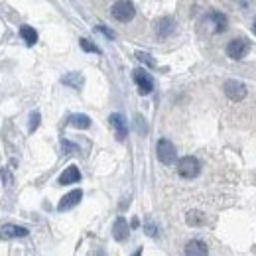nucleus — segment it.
I'll list each match as a JSON object with an SVG mask.
<instances>
[{
    "label": "nucleus",
    "mask_w": 256,
    "mask_h": 256,
    "mask_svg": "<svg viewBox=\"0 0 256 256\" xmlns=\"http://www.w3.org/2000/svg\"><path fill=\"white\" fill-rule=\"evenodd\" d=\"M156 154H158V160L164 164V166H170V164H173L175 162V158H177V152H175V146L170 142V140H166V138H162V140H158V146H156Z\"/></svg>",
    "instance_id": "3"
},
{
    "label": "nucleus",
    "mask_w": 256,
    "mask_h": 256,
    "mask_svg": "<svg viewBox=\"0 0 256 256\" xmlns=\"http://www.w3.org/2000/svg\"><path fill=\"white\" fill-rule=\"evenodd\" d=\"M110 124H112V128L116 130V138L122 142L126 136H128V128H126V120H124V116L122 114H110Z\"/></svg>",
    "instance_id": "9"
},
{
    "label": "nucleus",
    "mask_w": 256,
    "mask_h": 256,
    "mask_svg": "<svg viewBox=\"0 0 256 256\" xmlns=\"http://www.w3.org/2000/svg\"><path fill=\"white\" fill-rule=\"evenodd\" d=\"M225 93L231 101H243L247 97V85L243 81H237V79H231L225 83Z\"/></svg>",
    "instance_id": "4"
},
{
    "label": "nucleus",
    "mask_w": 256,
    "mask_h": 256,
    "mask_svg": "<svg viewBox=\"0 0 256 256\" xmlns=\"http://www.w3.org/2000/svg\"><path fill=\"white\" fill-rule=\"evenodd\" d=\"M187 223H189V225H201V223H203V217H201V213H197V211H191V213L187 215Z\"/></svg>",
    "instance_id": "19"
},
{
    "label": "nucleus",
    "mask_w": 256,
    "mask_h": 256,
    "mask_svg": "<svg viewBox=\"0 0 256 256\" xmlns=\"http://www.w3.org/2000/svg\"><path fill=\"white\" fill-rule=\"evenodd\" d=\"M207 253H209V249L203 241H189L185 247V255L189 256H205Z\"/></svg>",
    "instance_id": "13"
},
{
    "label": "nucleus",
    "mask_w": 256,
    "mask_h": 256,
    "mask_svg": "<svg viewBox=\"0 0 256 256\" xmlns=\"http://www.w3.org/2000/svg\"><path fill=\"white\" fill-rule=\"evenodd\" d=\"M97 30H99V32H102V34H104V36H108V38H110V40H112V38H114V32H110V30H108V28H104V26H99V28H97Z\"/></svg>",
    "instance_id": "22"
},
{
    "label": "nucleus",
    "mask_w": 256,
    "mask_h": 256,
    "mask_svg": "<svg viewBox=\"0 0 256 256\" xmlns=\"http://www.w3.org/2000/svg\"><path fill=\"white\" fill-rule=\"evenodd\" d=\"M81 197H83V191H81V189H73V191H69V193L59 201L57 209H59V211H69V209H73L75 205L81 201Z\"/></svg>",
    "instance_id": "8"
},
{
    "label": "nucleus",
    "mask_w": 256,
    "mask_h": 256,
    "mask_svg": "<svg viewBox=\"0 0 256 256\" xmlns=\"http://www.w3.org/2000/svg\"><path fill=\"white\" fill-rule=\"evenodd\" d=\"M171 32H173V20H171V18H162V20L158 22V26H156L158 38H168Z\"/></svg>",
    "instance_id": "14"
},
{
    "label": "nucleus",
    "mask_w": 256,
    "mask_h": 256,
    "mask_svg": "<svg viewBox=\"0 0 256 256\" xmlns=\"http://www.w3.org/2000/svg\"><path fill=\"white\" fill-rule=\"evenodd\" d=\"M209 20H211V24H213V32H217V34L225 32V30H227V26H229L227 16H225V14H221V12H211Z\"/></svg>",
    "instance_id": "12"
},
{
    "label": "nucleus",
    "mask_w": 256,
    "mask_h": 256,
    "mask_svg": "<svg viewBox=\"0 0 256 256\" xmlns=\"http://www.w3.org/2000/svg\"><path fill=\"white\" fill-rule=\"evenodd\" d=\"M81 179L79 168L77 166H69L61 175H59V185H69V183H77Z\"/></svg>",
    "instance_id": "11"
},
{
    "label": "nucleus",
    "mask_w": 256,
    "mask_h": 256,
    "mask_svg": "<svg viewBox=\"0 0 256 256\" xmlns=\"http://www.w3.org/2000/svg\"><path fill=\"white\" fill-rule=\"evenodd\" d=\"M110 14H112V18L118 20V22H130V20L134 18L136 10H134V4H132L130 0H118V2L112 6Z\"/></svg>",
    "instance_id": "2"
},
{
    "label": "nucleus",
    "mask_w": 256,
    "mask_h": 256,
    "mask_svg": "<svg viewBox=\"0 0 256 256\" xmlns=\"http://www.w3.org/2000/svg\"><path fill=\"white\" fill-rule=\"evenodd\" d=\"M112 235H114V239H116V241H120V243L128 239V235H130V227H128V223H126V219H124V217H118V219H116L114 229H112Z\"/></svg>",
    "instance_id": "10"
},
{
    "label": "nucleus",
    "mask_w": 256,
    "mask_h": 256,
    "mask_svg": "<svg viewBox=\"0 0 256 256\" xmlns=\"http://www.w3.org/2000/svg\"><path fill=\"white\" fill-rule=\"evenodd\" d=\"M16 237H28V229L24 227H16V225H4L0 227V239L2 241H10Z\"/></svg>",
    "instance_id": "7"
},
{
    "label": "nucleus",
    "mask_w": 256,
    "mask_h": 256,
    "mask_svg": "<svg viewBox=\"0 0 256 256\" xmlns=\"http://www.w3.org/2000/svg\"><path fill=\"white\" fill-rule=\"evenodd\" d=\"M32 122H30V130L34 132L36 130V126L40 124V112H32V118H30Z\"/></svg>",
    "instance_id": "20"
},
{
    "label": "nucleus",
    "mask_w": 256,
    "mask_h": 256,
    "mask_svg": "<svg viewBox=\"0 0 256 256\" xmlns=\"http://www.w3.org/2000/svg\"><path fill=\"white\" fill-rule=\"evenodd\" d=\"M20 36L24 38V42H26L28 46H34V44L38 42V32H36L32 26H22V28H20Z\"/></svg>",
    "instance_id": "15"
},
{
    "label": "nucleus",
    "mask_w": 256,
    "mask_h": 256,
    "mask_svg": "<svg viewBox=\"0 0 256 256\" xmlns=\"http://www.w3.org/2000/svg\"><path fill=\"white\" fill-rule=\"evenodd\" d=\"M199 171H201V164H199V160L193 158V156H185V158H181V160L177 162V173H179L181 177H185V179L197 177Z\"/></svg>",
    "instance_id": "1"
},
{
    "label": "nucleus",
    "mask_w": 256,
    "mask_h": 256,
    "mask_svg": "<svg viewBox=\"0 0 256 256\" xmlns=\"http://www.w3.org/2000/svg\"><path fill=\"white\" fill-rule=\"evenodd\" d=\"M69 124L75 126V128H89L91 126V118L87 114H71Z\"/></svg>",
    "instance_id": "16"
},
{
    "label": "nucleus",
    "mask_w": 256,
    "mask_h": 256,
    "mask_svg": "<svg viewBox=\"0 0 256 256\" xmlns=\"http://www.w3.org/2000/svg\"><path fill=\"white\" fill-rule=\"evenodd\" d=\"M253 32H255V34H256V20H255V22H253Z\"/></svg>",
    "instance_id": "24"
},
{
    "label": "nucleus",
    "mask_w": 256,
    "mask_h": 256,
    "mask_svg": "<svg viewBox=\"0 0 256 256\" xmlns=\"http://www.w3.org/2000/svg\"><path fill=\"white\" fill-rule=\"evenodd\" d=\"M79 44H81V50L91 51V53H101V50H99V48H97V46H95L93 42H89V40H85V38H83V40H81Z\"/></svg>",
    "instance_id": "18"
},
{
    "label": "nucleus",
    "mask_w": 256,
    "mask_h": 256,
    "mask_svg": "<svg viewBox=\"0 0 256 256\" xmlns=\"http://www.w3.org/2000/svg\"><path fill=\"white\" fill-rule=\"evenodd\" d=\"M61 81H63L65 85H71L73 89H81V87H83V83H85L81 73H69V75H65Z\"/></svg>",
    "instance_id": "17"
},
{
    "label": "nucleus",
    "mask_w": 256,
    "mask_h": 256,
    "mask_svg": "<svg viewBox=\"0 0 256 256\" xmlns=\"http://www.w3.org/2000/svg\"><path fill=\"white\" fill-rule=\"evenodd\" d=\"M132 77H134V81H136V85H138L140 95H150V93L154 91L152 79H150V75H148L144 69H136Z\"/></svg>",
    "instance_id": "6"
},
{
    "label": "nucleus",
    "mask_w": 256,
    "mask_h": 256,
    "mask_svg": "<svg viewBox=\"0 0 256 256\" xmlns=\"http://www.w3.org/2000/svg\"><path fill=\"white\" fill-rule=\"evenodd\" d=\"M63 148H65L67 152H69V150H77V146H73V144H69V142H65V140H63Z\"/></svg>",
    "instance_id": "23"
},
{
    "label": "nucleus",
    "mask_w": 256,
    "mask_h": 256,
    "mask_svg": "<svg viewBox=\"0 0 256 256\" xmlns=\"http://www.w3.org/2000/svg\"><path fill=\"white\" fill-rule=\"evenodd\" d=\"M249 42L247 40H233V42H229V46H227V55L231 57V59H243L247 53H249Z\"/></svg>",
    "instance_id": "5"
},
{
    "label": "nucleus",
    "mask_w": 256,
    "mask_h": 256,
    "mask_svg": "<svg viewBox=\"0 0 256 256\" xmlns=\"http://www.w3.org/2000/svg\"><path fill=\"white\" fill-rule=\"evenodd\" d=\"M136 57H138L140 61L148 63V65H154V59H150V55H148V53H136Z\"/></svg>",
    "instance_id": "21"
}]
</instances>
